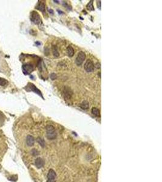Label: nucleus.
<instances>
[{
    "label": "nucleus",
    "mask_w": 162,
    "mask_h": 182,
    "mask_svg": "<svg viewBox=\"0 0 162 182\" xmlns=\"http://www.w3.org/2000/svg\"><path fill=\"white\" fill-rule=\"evenodd\" d=\"M35 166L38 168H41L42 167H43L44 164V161L42 158H37L35 161Z\"/></svg>",
    "instance_id": "nucleus-8"
},
{
    "label": "nucleus",
    "mask_w": 162,
    "mask_h": 182,
    "mask_svg": "<svg viewBox=\"0 0 162 182\" xmlns=\"http://www.w3.org/2000/svg\"><path fill=\"white\" fill-rule=\"evenodd\" d=\"M80 107H81L83 110H87L89 108V103L87 101H84L80 104Z\"/></svg>",
    "instance_id": "nucleus-12"
},
{
    "label": "nucleus",
    "mask_w": 162,
    "mask_h": 182,
    "mask_svg": "<svg viewBox=\"0 0 162 182\" xmlns=\"http://www.w3.org/2000/svg\"><path fill=\"white\" fill-rule=\"evenodd\" d=\"M46 136L49 140H54L57 137L55 128L52 125H48L46 126Z\"/></svg>",
    "instance_id": "nucleus-1"
},
{
    "label": "nucleus",
    "mask_w": 162,
    "mask_h": 182,
    "mask_svg": "<svg viewBox=\"0 0 162 182\" xmlns=\"http://www.w3.org/2000/svg\"><path fill=\"white\" fill-rule=\"evenodd\" d=\"M30 20L35 24H39L41 22L40 16L35 11H32L30 14Z\"/></svg>",
    "instance_id": "nucleus-2"
},
{
    "label": "nucleus",
    "mask_w": 162,
    "mask_h": 182,
    "mask_svg": "<svg viewBox=\"0 0 162 182\" xmlns=\"http://www.w3.org/2000/svg\"><path fill=\"white\" fill-rule=\"evenodd\" d=\"M37 141H38V143L40 144L41 146H42L43 148L44 147L45 141L42 138H38V139H37Z\"/></svg>",
    "instance_id": "nucleus-18"
},
{
    "label": "nucleus",
    "mask_w": 162,
    "mask_h": 182,
    "mask_svg": "<svg viewBox=\"0 0 162 182\" xmlns=\"http://www.w3.org/2000/svg\"><path fill=\"white\" fill-rule=\"evenodd\" d=\"M57 177V174L54 171V170L50 169L49 171V173L47 174V182H55V180Z\"/></svg>",
    "instance_id": "nucleus-5"
},
{
    "label": "nucleus",
    "mask_w": 162,
    "mask_h": 182,
    "mask_svg": "<svg viewBox=\"0 0 162 182\" xmlns=\"http://www.w3.org/2000/svg\"><path fill=\"white\" fill-rule=\"evenodd\" d=\"M87 9H88L89 10H94V7L93 6V3H92V1H91L87 5Z\"/></svg>",
    "instance_id": "nucleus-17"
},
{
    "label": "nucleus",
    "mask_w": 162,
    "mask_h": 182,
    "mask_svg": "<svg viewBox=\"0 0 162 182\" xmlns=\"http://www.w3.org/2000/svg\"><path fill=\"white\" fill-rule=\"evenodd\" d=\"M37 9L41 11L42 12L44 13L45 12V4L44 3H43V2H40V3L38 4V5H37Z\"/></svg>",
    "instance_id": "nucleus-13"
},
{
    "label": "nucleus",
    "mask_w": 162,
    "mask_h": 182,
    "mask_svg": "<svg viewBox=\"0 0 162 182\" xmlns=\"http://www.w3.org/2000/svg\"><path fill=\"white\" fill-rule=\"evenodd\" d=\"M26 89L27 90H29V91H33V92H34L37 93V94H38L39 95L41 96V93L40 92V91H39V89H37V87H36V86H35L34 84H32V83H29L28 85L27 86V87H26Z\"/></svg>",
    "instance_id": "nucleus-6"
},
{
    "label": "nucleus",
    "mask_w": 162,
    "mask_h": 182,
    "mask_svg": "<svg viewBox=\"0 0 162 182\" xmlns=\"http://www.w3.org/2000/svg\"><path fill=\"white\" fill-rule=\"evenodd\" d=\"M63 95L64 99H66V100H70L72 96V92L71 91H70V89H67V88H65V89L64 90L63 92Z\"/></svg>",
    "instance_id": "nucleus-9"
},
{
    "label": "nucleus",
    "mask_w": 162,
    "mask_h": 182,
    "mask_svg": "<svg viewBox=\"0 0 162 182\" xmlns=\"http://www.w3.org/2000/svg\"><path fill=\"white\" fill-rule=\"evenodd\" d=\"M7 84H8V81L7 80L0 77V86H5Z\"/></svg>",
    "instance_id": "nucleus-16"
},
{
    "label": "nucleus",
    "mask_w": 162,
    "mask_h": 182,
    "mask_svg": "<svg viewBox=\"0 0 162 182\" xmlns=\"http://www.w3.org/2000/svg\"><path fill=\"white\" fill-rule=\"evenodd\" d=\"M26 143H27V146H32L35 143V139L33 137L32 135H29L27 136L26 137Z\"/></svg>",
    "instance_id": "nucleus-10"
},
{
    "label": "nucleus",
    "mask_w": 162,
    "mask_h": 182,
    "mask_svg": "<svg viewBox=\"0 0 162 182\" xmlns=\"http://www.w3.org/2000/svg\"><path fill=\"white\" fill-rule=\"evenodd\" d=\"M84 69L86 72H91L94 71L95 66L91 60H88L86 61L84 66Z\"/></svg>",
    "instance_id": "nucleus-4"
},
{
    "label": "nucleus",
    "mask_w": 162,
    "mask_h": 182,
    "mask_svg": "<svg viewBox=\"0 0 162 182\" xmlns=\"http://www.w3.org/2000/svg\"><path fill=\"white\" fill-rule=\"evenodd\" d=\"M23 69L24 71V73L26 74H29V73H31L34 70V67L29 64H26L23 65Z\"/></svg>",
    "instance_id": "nucleus-7"
},
{
    "label": "nucleus",
    "mask_w": 162,
    "mask_h": 182,
    "mask_svg": "<svg viewBox=\"0 0 162 182\" xmlns=\"http://www.w3.org/2000/svg\"><path fill=\"white\" fill-rule=\"evenodd\" d=\"M91 112L95 117H99L100 116V110L97 107H93L92 109V110H91Z\"/></svg>",
    "instance_id": "nucleus-15"
},
{
    "label": "nucleus",
    "mask_w": 162,
    "mask_h": 182,
    "mask_svg": "<svg viewBox=\"0 0 162 182\" xmlns=\"http://www.w3.org/2000/svg\"><path fill=\"white\" fill-rule=\"evenodd\" d=\"M50 78H51L52 80H54L55 79L57 78V75H56L55 73H52L51 75H50Z\"/></svg>",
    "instance_id": "nucleus-20"
},
{
    "label": "nucleus",
    "mask_w": 162,
    "mask_h": 182,
    "mask_svg": "<svg viewBox=\"0 0 162 182\" xmlns=\"http://www.w3.org/2000/svg\"><path fill=\"white\" fill-rule=\"evenodd\" d=\"M31 153L33 155H34V156H36V155H38V152L36 149H33Z\"/></svg>",
    "instance_id": "nucleus-19"
},
{
    "label": "nucleus",
    "mask_w": 162,
    "mask_h": 182,
    "mask_svg": "<svg viewBox=\"0 0 162 182\" xmlns=\"http://www.w3.org/2000/svg\"><path fill=\"white\" fill-rule=\"evenodd\" d=\"M67 52H68V54L69 55V57H72L74 55V49H73V48L70 46H69L67 48Z\"/></svg>",
    "instance_id": "nucleus-11"
},
{
    "label": "nucleus",
    "mask_w": 162,
    "mask_h": 182,
    "mask_svg": "<svg viewBox=\"0 0 162 182\" xmlns=\"http://www.w3.org/2000/svg\"><path fill=\"white\" fill-rule=\"evenodd\" d=\"M52 52H53V54H54V57L55 58L59 57V52H58V49H57V47L56 46H53Z\"/></svg>",
    "instance_id": "nucleus-14"
},
{
    "label": "nucleus",
    "mask_w": 162,
    "mask_h": 182,
    "mask_svg": "<svg viewBox=\"0 0 162 182\" xmlns=\"http://www.w3.org/2000/svg\"><path fill=\"white\" fill-rule=\"evenodd\" d=\"M86 58L85 53L83 51H80L77 55L75 60V62L77 66H81L83 63L84 61Z\"/></svg>",
    "instance_id": "nucleus-3"
}]
</instances>
